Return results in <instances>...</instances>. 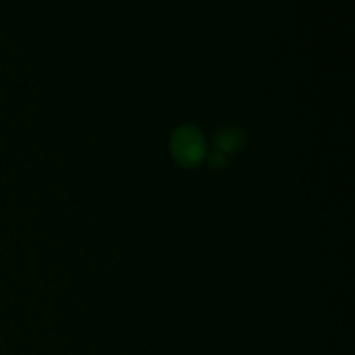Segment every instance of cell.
I'll use <instances>...</instances> for the list:
<instances>
[{
    "mask_svg": "<svg viewBox=\"0 0 355 355\" xmlns=\"http://www.w3.org/2000/svg\"><path fill=\"white\" fill-rule=\"evenodd\" d=\"M239 137H236L234 130H227L224 135L220 137V146L224 149H234L238 146Z\"/></svg>",
    "mask_w": 355,
    "mask_h": 355,
    "instance_id": "7a4b0ae2",
    "label": "cell"
},
{
    "mask_svg": "<svg viewBox=\"0 0 355 355\" xmlns=\"http://www.w3.org/2000/svg\"><path fill=\"white\" fill-rule=\"evenodd\" d=\"M173 155L184 165L200 162L205 155V142L194 128H182L173 137Z\"/></svg>",
    "mask_w": 355,
    "mask_h": 355,
    "instance_id": "6da1fadb",
    "label": "cell"
}]
</instances>
